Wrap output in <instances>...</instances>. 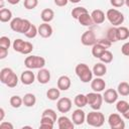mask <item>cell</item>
<instances>
[{
	"mask_svg": "<svg viewBox=\"0 0 129 129\" xmlns=\"http://www.w3.org/2000/svg\"><path fill=\"white\" fill-rule=\"evenodd\" d=\"M78 20H79V22L83 26H91L94 23L93 22V19H92V16H91V14H89V12L84 13L83 15H81L78 18Z\"/></svg>",
	"mask_w": 129,
	"mask_h": 129,
	"instance_id": "484cf974",
	"label": "cell"
},
{
	"mask_svg": "<svg viewBox=\"0 0 129 129\" xmlns=\"http://www.w3.org/2000/svg\"><path fill=\"white\" fill-rule=\"evenodd\" d=\"M121 52H122L124 55L129 56V41L125 42V43L122 45V47H121Z\"/></svg>",
	"mask_w": 129,
	"mask_h": 129,
	"instance_id": "ee69618b",
	"label": "cell"
},
{
	"mask_svg": "<svg viewBox=\"0 0 129 129\" xmlns=\"http://www.w3.org/2000/svg\"><path fill=\"white\" fill-rule=\"evenodd\" d=\"M87 100H88V104L91 106V108L93 110H100L102 107V103H103V96L98 93V92H92V93H88L87 95Z\"/></svg>",
	"mask_w": 129,
	"mask_h": 129,
	"instance_id": "8992f818",
	"label": "cell"
},
{
	"mask_svg": "<svg viewBox=\"0 0 129 129\" xmlns=\"http://www.w3.org/2000/svg\"><path fill=\"white\" fill-rule=\"evenodd\" d=\"M8 54V48L0 46V59H4Z\"/></svg>",
	"mask_w": 129,
	"mask_h": 129,
	"instance_id": "bcb514c9",
	"label": "cell"
},
{
	"mask_svg": "<svg viewBox=\"0 0 129 129\" xmlns=\"http://www.w3.org/2000/svg\"><path fill=\"white\" fill-rule=\"evenodd\" d=\"M6 1L11 5H16V4H18L20 2V0H6Z\"/></svg>",
	"mask_w": 129,
	"mask_h": 129,
	"instance_id": "f907efd6",
	"label": "cell"
},
{
	"mask_svg": "<svg viewBox=\"0 0 129 129\" xmlns=\"http://www.w3.org/2000/svg\"><path fill=\"white\" fill-rule=\"evenodd\" d=\"M22 99H23V105L26 107H33L36 103V97L31 93L25 94Z\"/></svg>",
	"mask_w": 129,
	"mask_h": 129,
	"instance_id": "cb8c5ba5",
	"label": "cell"
},
{
	"mask_svg": "<svg viewBox=\"0 0 129 129\" xmlns=\"http://www.w3.org/2000/svg\"><path fill=\"white\" fill-rule=\"evenodd\" d=\"M72 120L75 123V125H82L85 122V120H86V114H85V112L81 108H78L77 110H75L73 112V114H72Z\"/></svg>",
	"mask_w": 129,
	"mask_h": 129,
	"instance_id": "4fadbf2b",
	"label": "cell"
},
{
	"mask_svg": "<svg viewBox=\"0 0 129 129\" xmlns=\"http://www.w3.org/2000/svg\"><path fill=\"white\" fill-rule=\"evenodd\" d=\"M110 3L113 7L119 8V7H122L125 4V0H110Z\"/></svg>",
	"mask_w": 129,
	"mask_h": 129,
	"instance_id": "7bdbcfd3",
	"label": "cell"
},
{
	"mask_svg": "<svg viewBox=\"0 0 129 129\" xmlns=\"http://www.w3.org/2000/svg\"><path fill=\"white\" fill-rule=\"evenodd\" d=\"M74 103L78 108H84L86 105H88L87 96L84 94H78L74 99Z\"/></svg>",
	"mask_w": 129,
	"mask_h": 129,
	"instance_id": "7402d4cb",
	"label": "cell"
},
{
	"mask_svg": "<svg viewBox=\"0 0 129 129\" xmlns=\"http://www.w3.org/2000/svg\"><path fill=\"white\" fill-rule=\"evenodd\" d=\"M117 92L121 96H128L129 95V83L121 82L117 87Z\"/></svg>",
	"mask_w": 129,
	"mask_h": 129,
	"instance_id": "f546056e",
	"label": "cell"
},
{
	"mask_svg": "<svg viewBox=\"0 0 129 129\" xmlns=\"http://www.w3.org/2000/svg\"><path fill=\"white\" fill-rule=\"evenodd\" d=\"M59 96H60V92H59V89L58 88H50L46 92V97L50 101H56V100H58L59 99Z\"/></svg>",
	"mask_w": 129,
	"mask_h": 129,
	"instance_id": "d4e9b609",
	"label": "cell"
},
{
	"mask_svg": "<svg viewBox=\"0 0 129 129\" xmlns=\"http://www.w3.org/2000/svg\"><path fill=\"white\" fill-rule=\"evenodd\" d=\"M72 82L68 76H60L57 80V88L60 91H68L71 88Z\"/></svg>",
	"mask_w": 129,
	"mask_h": 129,
	"instance_id": "e0dca14e",
	"label": "cell"
},
{
	"mask_svg": "<svg viewBox=\"0 0 129 129\" xmlns=\"http://www.w3.org/2000/svg\"><path fill=\"white\" fill-rule=\"evenodd\" d=\"M9 103H10L11 107H13V108H20L21 105L23 104V99H22L21 97L15 95V96H12V97L10 98Z\"/></svg>",
	"mask_w": 129,
	"mask_h": 129,
	"instance_id": "1f68e13d",
	"label": "cell"
},
{
	"mask_svg": "<svg viewBox=\"0 0 129 129\" xmlns=\"http://www.w3.org/2000/svg\"><path fill=\"white\" fill-rule=\"evenodd\" d=\"M93 74L96 76V77H103V76H105L106 75V73H107V68H106V66H105V63L104 62H98V63H96L94 67H93Z\"/></svg>",
	"mask_w": 129,
	"mask_h": 129,
	"instance_id": "d6986e66",
	"label": "cell"
},
{
	"mask_svg": "<svg viewBox=\"0 0 129 129\" xmlns=\"http://www.w3.org/2000/svg\"><path fill=\"white\" fill-rule=\"evenodd\" d=\"M108 123L112 129H124L125 122L121 118V116L117 113H113L108 117Z\"/></svg>",
	"mask_w": 129,
	"mask_h": 129,
	"instance_id": "52a82bcc",
	"label": "cell"
},
{
	"mask_svg": "<svg viewBox=\"0 0 129 129\" xmlns=\"http://www.w3.org/2000/svg\"><path fill=\"white\" fill-rule=\"evenodd\" d=\"M119 40H126L129 37V29L125 26H118Z\"/></svg>",
	"mask_w": 129,
	"mask_h": 129,
	"instance_id": "836d02e7",
	"label": "cell"
},
{
	"mask_svg": "<svg viewBox=\"0 0 129 129\" xmlns=\"http://www.w3.org/2000/svg\"><path fill=\"white\" fill-rule=\"evenodd\" d=\"M106 17L109 20V22L113 25V26H120L123 22H124V15L123 13H121L119 10L115 9V8H111L107 11L106 13Z\"/></svg>",
	"mask_w": 129,
	"mask_h": 129,
	"instance_id": "5b68a950",
	"label": "cell"
},
{
	"mask_svg": "<svg viewBox=\"0 0 129 129\" xmlns=\"http://www.w3.org/2000/svg\"><path fill=\"white\" fill-rule=\"evenodd\" d=\"M99 59H100L102 62H104V63H110V62L113 60V53H112L110 50L106 49V50L100 55Z\"/></svg>",
	"mask_w": 129,
	"mask_h": 129,
	"instance_id": "4dcf8cb0",
	"label": "cell"
},
{
	"mask_svg": "<svg viewBox=\"0 0 129 129\" xmlns=\"http://www.w3.org/2000/svg\"><path fill=\"white\" fill-rule=\"evenodd\" d=\"M0 81L9 88H14L18 84V77L10 68H4L0 72Z\"/></svg>",
	"mask_w": 129,
	"mask_h": 129,
	"instance_id": "6da1fadb",
	"label": "cell"
},
{
	"mask_svg": "<svg viewBox=\"0 0 129 129\" xmlns=\"http://www.w3.org/2000/svg\"><path fill=\"white\" fill-rule=\"evenodd\" d=\"M54 121L48 117H44V116H41V119H40V127L41 128H45V129H52L53 126H54Z\"/></svg>",
	"mask_w": 129,
	"mask_h": 129,
	"instance_id": "83f0119b",
	"label": "cell"
},
{
	"mask_svg": "<svg viewBox=\"0 0 129 129\" xmlns=\"http://www.w3.org/2000/svg\"><path fill=\"white\" fill-rule=\"evenodd\" d=\"M91 16H92V19H93V22L96 23V24H101L105 21V13L101 10V9H96V10H93L92 13H91Z\"/></svg>",
	"mask_w": 129,
	"mask_h": 129,
	"instance_id": "ac0fdd59",
	"label": "cell"
},
{
	"mask_svg": "<svg viewBox=\"0 0 129 129\" xmlns=\"http://www.w3.org/2000/svg\"><path fill=\"white\" fill-rule=\"evenodd\" d=\"M10 45H11V40L8 36H1L0 37V46L1 47L9 48Z\"/></svg>",
	"mask_w": 129,
	"mask_h": 129,
	"instance_id": "ab89813d",
	"label": "cell"
},
{
	"mask_svg": "<svg viewBox=\"0 0 129 129\" xmlns=\"http://www.w3.org/2000/svg\"><path fill=\"white\" fill-rule=\"evenodd\" d=\"M36 79L38 81L39 84H42V85H45L47 84L49 81H50V72L47 70V69H40L37 73V76H36Z\"/></svg>",
	"mask_w": 129,
	"mask_h": 129,
	"instance_id": "2e32d148",
	"label": "cell"
},
{
	"mask_svg": "<svg viewBox=\"0 0 129 129\" xmlns=\"http://www.w3.org/2000/svg\"><path fill=\"white\" fill-rule=\"evenodd\" d=\"M107 38L113 43V42H117L119 40V36H118V27L117 26H112L108 29L107 31Z\"/></svg>",
	"mask_w": 129,
	"mask_h": 129,
	"instance_id": "44dd1931",
	"label": "cell"
},
{
	"mask_svg": "<svg viewBox=\"0 0 129 129\" xmlns=\"http://www.w3.org/2000/svg\"><path fill=\"white\" fill-rule=\"evenodd\" d=\"M128 107H129V103L125 100H120L116 104V110L121 114H123L128 109Z\"/></svg>",
	"mask_w": 129,
	"mask_h": 129,
	"instance_id": "d590c367",
	"label": "cell"
},
{
	"mask_svg": "<svg viewBox=\"0 0 129 129\" xmlns=\"http://www.w3.org/2000/svg\"><path fill=\"white\" fill-rule=\"evenodd\" d=\"M24 7L28 10L30 9H34L37 5H38V0H24V3H23Z\"/></svg>",
	"mask_w": 129,
	"mask_h": 129,
	"instance_id": "f35d334b",
	"label": "cell"
},
{
	"mask_svg": "<svg viewBox=\"0 0 129 129\" xmlns=\"http://www.w3.org/2000/svg\"><path fill=\"white\" fill-rule=\"evenodd\" d=\"M57 126L59 129H74L75 123L67 116H61L57 118Z\"/></svg>",
	"mask_w": 129,
	"mask_h": 129,
	"instance_id": "9a60e30c",
	"label": "cell"
},
{
	"mask_svg": "<svg viewBox=\"0 0 129 129\" xmlns=\"http://www.w3.org/2000/svg\"><path fill=\"white\" fill-rule=\"evenodd\" d=\"M97 42L98 43H100L101 45H103L104 47H106V48H109L111 45H112V42L106 37V38H101V39H98L97 40Z\"/></svg>",
	"mask_w": 129,
	"mask_h": 129,
	"instance_id": "b9f144b4",
	"label": "cell"
},
{
	"mask_svg": "<svg viewBox=\"0 0 129 129\" xmlns=\"http://www.w3.org/2000/svg\"><path fill=\"white\" fill-rule=\"evenodd\" d=\"M34 80H35V75L29 69L26 70V71H23L22 74H21V76H20L21 83L23 85H26V86H29V85L33 84L34 83Z\"/></svg>",
	"mask_w": 129,
	"mask_h": 129,
	"instance_id": "8fae6325",
	"label": "cell"
},
{
	"mask_svg": "<svg viewBox=\"0 0 129 129\" xmlns=\"http://www.w3.org/2000/svg\"><path fill=\"white\" fill-rule=\"evenodd\" d=\"M125 5L127 7H129V0H125Z\"/></svg>",
	"mask_w": 129,
	"mask_h": 129,
	"instance_id": "f5cc1de1",
	"label": "cell"
},
{
	"mask_svg": "<svg viewBox=\"0 0 129 129\" xmlns=\"http://www.w3.org/2000/svg\"><path fill=\"white\" fill-rule=\"evenodd\" d=\"M91 88L94 92H102L106 88V82L102 79V77H97L96 79L91 81Z\"/></svg>",
	"mask_w": 129,
	"mask_h": 129,
	"instance_id": "7c38bea8",
	"label": "cell"
},
{
	"mask_svg": "<svg viewBox=\"0 0 129 129\" xmlns=\"http://www.w3.org/2000/svg\"><path fill=\"white\" fill-rule=\"evenodd\" d=\"M24 66L29 69V70H34V69H42L45 66V59L42 56L38 55H29L26 56L24 59Z\"/></svg>",
	"mask_w": 129,
	"mask_h": 129,
	"instance_id": "277c9868",
	"label": "cell"
},
{
	"mask_svg": "<svg viewBox=\"0 0 129 129\" xmlns=\"http://www.w3.org/2000/svg\"><path fill=\"white\" fill-rule=\"evenodd\" d=\"M53 2H54V4H55L56 6H58V7H63V6H66V5L68 4L69 0H53Z\"/></svg>",
	"mask_w": 129,
	"mask_h": 129,
	"instance_id": "7dc6e473",
	"label": "cell"
},
{
	"mask_svg": "<svg viewBox=\"0 0 129 129\" xmlns=\"http://www.w3.org/2000/svg\"><path fill=\"white\" fill-rule=\"evenodd\" d=\"M56 108L60 113H68L72 109V100L68 97L59 98L56 102Z\"/></svg>",
	"mask_w": 129,
	"mask_h": 129,
	"instance_id": "9c48e42d",
	"label": "cell"
},
{
	"mask_svg": "<svg viewBox=\"0 0 129 129\" xmlns=\"http://www.w3.org/2000/svg\"><path fill=\"white\" fill-rule=\"evenodd\" d=\"M32 49H33V44L29 41H25V45H24L21 53L22 54H29L32 51Z\"/></svg>",
	"mask_w": 129,
	"mask_h": 129,
	"instance_id": "60d3db41",
	"label": "cell"
},
{
	"mask_svg": "<svg viewBox=\"0 0 129 129\" xmlns=\"http://www.w3.org/2000/svg\"><path fill=\"white\" fill-rule=\"evenodd\" d=\"M107 48L106 47H104L103 45H101L100 43H98V42H96L94 45H93V47H92V54H93V56H95V57H97V58H99L100 57V55L106 50Z\"/></svg>",
	"mask_w": 129,
	"mask_h": 129,
	"instance_id": "f1b7e54d",
	"label": "cell"
},
{
	"mask_svg": "<svg viewBox=\"0 0 129 129\" xmlns=\"http://www.w3.org/2000/svg\"><path fill=\"white\" fill-rule=\"evenodd\" d=\"M75 72L77 74V76L79 77V79L81 80V82L83 83H89L93 80V71L90 70V68L86 64V63H79L77 64Z\"/></svg>",
	"mask_w": 129,
	"mask_h": 129,
	"instance_id": "7a4b0ae2",
	"label": "cell"
},
{
	"mask_svg": "<svg viewBox=\"0 0 129 129\" xmlns=\"http://www.w3.org/2000/svg\"><path fill=\"white\" fill-rule=\"evenodd\" d=\"M70 2H72V3H79L81 0H69Z\"/></svg>",
	"mask_w": 129,
	"mask_h": 129,
	"instance_id": "816d5d0a",
	"label": "cell"
},
{
	"mask_svg": "<svg viewBox=\"0 0 129 129\" xmlns=\"http://www.w3.org/2000/svg\"><path fill=\"white\" fill-rule=\"evenodd\" d=\"M123 115V117L125 118V119H127V120H129V107H128V109L122 114Z\"/></svg>",
	"mask_w": 129,
	"mask_h": 129,
	"instance_id": "681fc988",
	"label": "cell"
},
{
	"mask_svg": "<svg viewBox=\"0 0 129 129\" xmlns=\"http://www.w3.org/2000/svg\"><path fill=\"white\" fill-rule=\"evenodd\" d=\"M22 21H23V18H21V17H15V18H13V19L10 21V28H11L13 31H15V32L20 33Z\"/></svg>",
	"mask_w": 129,
	"mask_h": 129,
	"instance_id": "603a6c76",
	"label": "cell"
},
{
	"mask_svg": "<svg viewBox=\"0 0 129 129\" xmlns=\"http://www.w3.org/2000/svg\"><path fill=\"white\" fill-rule=\"evenodd\" d=\"M12 20V12L7 8L0 9V21L1 22H8Z\"/></svg>",
	"mask_w": 129,
	"mask_h": 129,
	"instance_id": "4316f807",
	"label": "cell"
},
{
	"mask_svg": "<svg viewBox=\"0 0 129 129\" xmlns=\"http://www.w3.org/2000/svg\"><path fill=\"white\" fill-rule=\"evenodd\" d=\"M41 116L48 117V118L52 119L54 122H55V121H57V116H56V113H55V111H54V110H52V109H45V110L42 112Z\"/></svg>",
	"mask_w": 129,
	"mask_h": 129,
	"instance_id": "74e56055",
	"label": "cell"
},
{
	"mask_svg": "<svg viewBox=\"0 0 129 129\" xmlns=\"http://www.w3.org/2000/svg\"><path fill=\"white\" fill-rule=\"evenodd\" d=\"M4 116H5V112H4V109H3V108H0V121H3V119H4Z\"/></svg>",
	"mask_w": 129,
	"mask_h": 129,
	"instance_id": "c3c4849f",
	"label": "cell"
},
{
	"mask_svg": "<svg viewBox=\"0 0 129 129\" xmlns=\"http://www.w3.org/2000/svg\"><path fill=\"white\" fill-rule=\"evenodd\" d=\"M37 34H38V27H36L34 24H31V26L29 27V29L24 33V35L27 38H34Z\"/></svg>",
	"mask_w": 129,
	"mask_h": 129,
	"instance_id": "8d00e7d4",
	"label": "cell"
},
{
	"mask_svg": "<svg viewBox=\"0 0 129 129\" xmlns=\"http://www.w3.org/2000/svg\"><path fill=\"white\" fill-rule=\"evenodd\" d=\"M24 45H25V41H24L23 39H21V38L15 39V40L13 41V43H12L13 49H14L15 51H17V52H20V53H21V51H22Z\"/></svg>",
	"mask_w": 129,
	"mask_h": 129,
	"instance_id": "e575fe53",
	"label": "cell"
},
{
	"mask_svg": "<svg viewBox=\"0 0 129 129\" xmlns=\"http://www.w3.org/2000/svg\"><path fill=\"white\" fill-rule=\"evenodd\" d=\"M87 12H88V10L85 7H83V6H77V7H75L72 10V16H73V18L78 19L81 15H83L84 13H87Z\"/></svg>",
	"mask_w": 129,
	"mask_h": 129,
	"instance_id": "d6a6232c",
	"label": "cell"
},
{
	"mask_svg": "<svg viewBox=\"0 0 129 129\" xmlns=\"http://www.w3.org/2000/svg\"><path fill=\"white\" fill-rule=\"evenodd\" d=\"M38 34L43 38H48L52 34V27L47 22H43L38 26Z\"/></svg>",
	"mask_w": 129,
	"mask_h": 129,
	"instance_id": "5bb4252c",
	"label": "cell"
},
{
	"mask_svg": "<svg viewBox=\"0 0 129 129\" xmlns=\"http://www.w3.org/2000/svg\"><path fill=\"white\" fill-rule=\"evenodd\" d=\"M86 122L93 127H101L103 126L104 122H105V117L104 114L99 112V110H95L90 112L87 116H86Z\"/></svg>",
	"mask_w": 129,
	"mask_h": 129,
	"instance_id": "3957f363",
	"label": "cell"
},
{
	"mask_svg": "<svg viewBox=\"0 0 129 129\" xmlns=\"http://www.w3.org/2000/svg\"><path fill=\"white\" fill-rule=\"evenodd\" d=\"M53 17H54V12H53V10L50 9V8H45V9H43V10L41 11V13H40V18H41V20H42L43 22L49 23V22L53 19Z\"/></svg>",
	"mask_w": 129,
	"mask_h": 129,
	"instance_id": "ffe728a7",
	"label": "cell"
},
{
	"mask_svg": "<svg viewBox=\"0 0 129 129\" xmlns=\"http://www.w3.org/2000/svg\"><path fill=\"white\" fill-rule=\"evenodd\" d=\"M118 92L114 89H108L103 94V100L107 104H114L118 99Z\"/></svg>",
	"mask_w": 129,
	"mask_h": 129,
	"instance_id": "30bf717a",
	"label": "cell"
},
{
	"mask_svg": "<svg viewBox=\"0 0 129 129\" xmlns=\"http://www.w3.org/2000/svg\"><path fill=\"white\" fill-rule=\"evenodd\" d=\"M0 128L1 129H13V125L10 122H6V121H2L0 124Z\"/></svg>",
	"mask_w": 129,
	"mask_h": 129,
	"instance_id": "f6af8a7d",
	"label": "cell"
},
{
	"mask_svg": "<svg viewBox=\"0 0 129 129\" xmlns=\"http://www.w3.org/2000/svg\"><path fill=\"white\" fill-rule=\"evenodd\" d=\"M97 38L95 35V32L93 30H87L85 31L81 36V42L83 45L86 46H93L97 42Z\"/></svg>",
	"mask_w": 129,
	"mask_h": 129,
	"instance_id": "ba28073f",
	"label": "cell"
}]
</instances>
